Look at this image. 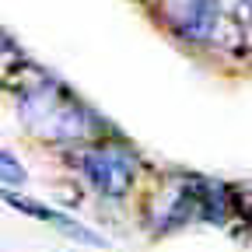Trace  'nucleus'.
I'll return each mask as SVG.
<instances>
[{
	"instance_id": "obj_1",
	"label": "nucleus",
	"mask_w": 252,
	"mask_h": 252,
	"mask_svg": "<svg viewBox=\"0 0 252 252\" xmlns=\"http://www.w3.org/2000/svg\"><path fill=\"white\" fill-rule=\"evenodd\" d=\"M238 210L235 193L224 182L200 179V175H168L161 186L151 193L147 203V220L154 231H172L182 224H224Z\"/></svg>"
},
{
	"instance_id": "obj_2",
	"label": "nucleus",
	"mask_w": 252,
	"mask_h": 252,
	"mask_svg": "<svg viewBox=\"0 0 252 252\" xmlns=\"http://www.w3.org/2000/svg\"><path fill=\"white\" fill-rule=\"evenodd\" d=\"M18 119L39 140H53V144H74L94 130V116L60 81L39 70L18 91Z\"/></svg>"
},
{
	"instance_id": "obj_3",
	"label": "nucleus",
	"mask_w": 252,
	"mask_h": 252,
	"mask_svg": "<svg viewBox=\"0 0 252 252\" xmlns=\"http://www.w3.org/2000/svg\"><path fill=\"white\" fill-rule=\"evenodd\" d=\"M77 165L84 172V179L98 189L102 196H126L130 186L137 179V158L126 151L123 144H94V147H84L77 154Z\"/></svg>"
},
{
	"instance_id": "obj_4",
	"label": "nucleus",
	"mask_w": 252,
	"mask_h": 252,
	"mask_svg": "<svg viewBox=\"0 0 252 252\" xmlns=\"http://www.w3.org/2000/svg\"><path fill=\"white\" fill-rule=\"evenodd\" d=\"M165 18L193 42H214L220 35V0H165Z\"/></svg>"
},
{
	"instance_id": "obj_5",
	"label": "nucleus",
	"mask_w": 252,
	"mask_h": 252,
	"mask_svg": "<svg viewBox=\"0 0 252 252\" xmlns=\"http://www.w3.org/2000/svg\"><path fill=\"white\" fill-rule=\"evenodd\" d=\"M4 200H7L11 207H18V210L32 214V217H42L46 224H53L56 231H63V235H67V238H74V242H88V245H102V238L94 235L91 228L77 224V220H70L67 214H60V210H53V207H42V203H35V200H25V196H18V193H4Z\"/></svg>"
},
{
	"instance_id": "obj_6",
	"label": "nucleus",
	"mask_w": 252,
	"mask_h": 252,
	"mask_svg": "<svg viewBox=\"0 0 252 252\" xmlns=\"http://www.w3.org/2000/svg\"><path fill=\"white\" fill-rule=\"evenodd\" d=\"M0 161H4V186H7V189L25 182V168L18 165V158H14L11 151H4V154H0Z\"/></svg>"
},
{
	"instance_id": "obj_7",
	"label": "nucleus",
	"mask_w": 252,
	"mask_h": 252,
	"mask_svg": "<svg viewBox=\"0 0 252 252\" xmlns=\"http://www.w3.org/2000/svg\"><path fill=\"white\" fill-rule=\"evenodd\" d=\"M235 203H238V214L252 224V182L242 186V189H235Z\"/></svg>"
}]
</instances>
